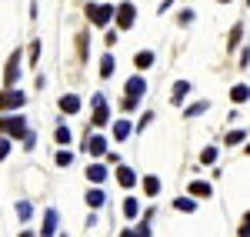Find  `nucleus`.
<instances>
[{
    "instance_id": "nucleus-1",
    "label": "nucleus",
    "mask_w": 250,
    "mask_h": 237,
    "mask_svg": "<svg viewBox=\"0 0 250 237\" xmlns=\"http://www.w3.org/2000/svg\"><path fill=\"white\" fill-rule=\"evenodd\" d=\"M0 127L10 130V134H20V130H23V120H0Z\"/></svg>"
},
{
    "instance_id": "nucleus-2",
    "label": "nucleus",
    "mask_w": 250,
    "mask_h": 237,
    "mask_svg": "<svg viewBox=\"0 0 250 237\" xmlns=\"http://www.w3.org/2000/svg\"><path fill=\"white\" fill-rule=\"evenodd\" d=\"M127 94H130V97H140V94H144V80H130V84H127Z\"/></svg>"
},
{
    "instance_id": "nucleus-3",
    "label": "nucleus",
    "mask_w": 250,
    "mask_h": 237,
    "mask_svg": "<svg viewBox=\"0 0 250 237\" xmlns=\"http://www.w3.org/2000/svg\"><path fill=\"white\" fill-rule=\"evenodd\" d=\"M20 104V94H0V107H14Z\"/></svg>"
},
{
    "instance_id": "nucleus-4",
    "label": "nucleus",
    "mask_w": 250,
    "mask_h": 237,
    "mask_svg": "<svg viewBox=\"0 0 250 237\" xmlns=\"http://www.w3.org/2000/svg\"><path fill=\"white\" fill-rule=\"evenodd\" d=\"M90 17H94L97 23H104V20H107V7H90Z\"/></svg>"
},
{
    "instance_id": "nucleus-5",
    "label": "nucleus",
    "mask_w": 250,
    "mask_h": 237,
    "mask_svg": "<svg viewBox=\"0 0 250 237\" xmlns=\"http://www.w3.org/2000/svg\"><path fill=\"white\" fill-rule=\"evenodd\" d=\"M23 237H30V234H23Z\"/></svg>"
}]
</instances>
